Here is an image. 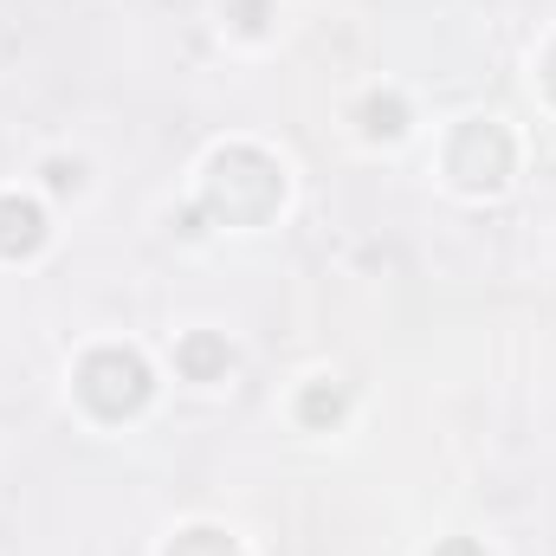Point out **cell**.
<instances>
[{"instance_id":"obj_1","label":"cell","mask_w":556,"mask_h":556,"mask_svg":"<svg viewBox=\"0 0 556 556\" xmlns=\"http://www.w3.org/2000/svg\"><path fill=\"white\" fill-rule=\"evenodd\" d=\"M278 201H285V175H278V162L266 149L233 142V149L214 155L207 188H201V207H207L214 220H227V227H260Z\"/></svg>"},{"instance_id":"obj_2","label":"cell","mask_w":556,"mask_h":556,"mask_svg":"<svg viewBox=\"0 0 556 556\" xmlns=\"http://www.w3.org/2000/svg\"><path fill=\"white\" fill-rule=\"evenodd\" d=\"M149 363H142L137 350H98V356H85V369H78V395H85V408L104 420H124L137 415L142 402H149Z\"/></svg>"},{"instance_id":"obj_3","label":"cell","mask_w":556,"mask_h":556,"mask_svg":"<svg viewBox=\"0 0 556 556\" xmlns=\"http://www.w3.org/2000/svg\"><path fill=\"white\" fill-rule=\"evenodd\" d=\"M446 175L459 188H472V194L505 188V175H511V137H505V124H492V117L459 124V137L446 149Z\"/></svg>"},{"instance_id":"obj_4","label":"cell","mask_w":556,"mask_h":556,"mask_svg":"<svg viewBox=\"0 0 556 556\" xmlns=\"http://www.w3.org/2000/svg\"><path fill=\"white\" fill-rule=\"evenodd\" d=\"M46 247V214L39 201H20V194H0V253L7 260H26Z\"/></svg>"},{"instance_id":"obj_5","label":"cell","mask_w":556,"mask_h":556,"mask_svg":"<svg viewBox=\"0 0 556 556\" xmlns=\"http://www.w3.org/2000/svg\"><path fill=\"white\" fill-rule=\"evenodd\" d=\"M181 376L188 382H214V376H227V363H233V350H227V337H214V330H194L188 343H181Z\"/></svg>"},{"instance_id":"obj_6","label":"cell","mask_w":556,"mask_h":556,"mask_svg":"<svg viewBox=\"0 0 556 556\" xmlns=\"http://www.w3.org/2000/svg\"><path fill=\"white\" fill-rule=\"evenodd\" d=\"M298 415H304V427H337V420H343V389L311 382V389H304V402H298Z\"/></svg>"},{"instance_id":"obj_7","label":"cell","mask_w":556,"mask_h":556,"mask_svg":"<svg viewBox=\"0 0 556 556\" xmlns=\"http://www.w3.org/2000/svg\"><path fill=\"white\" fill-rule=\"evenodd\" d=\"M168 556H240V551H233V538H227V531L194 525V531H181V538L168 544Z\"/></svg>"},{"instance_id":"obj_8","label":"cell","mask_w":556,"mask_h":556,"mask_svg":"<svg viewBox=\"0 0 556 556\" xmlns=\"http://www.w3.org/2000/svg\"><path fill=\"white\" fill-rule=\"evenodd\" d=\"M363 130H369V137H402V130H408V104H402V98H369Z\"/></svg>"},{"instance_id":"obj_9","label":"cell","mask_w":556,"mask_h":556,"mask_svg":"<svg viewBox=\"0 0 556 556\" xmlns=\"http://www.w3.org/2000/svg\"><path fill=\"white\" fill-rule=\"evenodd\" d=\"M46 181H52L59 194H72V188H78V162H46Z\"/></svg>"},{"instance_id":"obj_10","label":"cell","mask_w":556,"mask_h":556,"mask_svg":"<svg viewBox=\"0 0 556 556\" xmlns=\"http://www.w3.org/2000/svg\"><path fill=\"white\" fill-rule=\"evenodd\" d=\"M240 26L260 33V26H266V0H240Z\"/></svg>"},{"instance_id":"obj_11","label":"cell","mask_w":556,"mask_h":556,"mask_svg":"<svg viewBox=\"0 0 556 556\" xmlns=\"http://www.w3.org/2000/svg\"><path fill=\"white\" fill-rule=\"evenodd\" d=\"M433 556H485V551H479L472 538H446V544H440V551H433Z\"/></svg>"},{"instance_id":"obj_12","label":"cell","mask_w":556,"mask_h":556,"mask_svg":"<svg viewBox=\"0 0 556 556\" xmlns=\"http://www.w3.org/2000/svg\"><path fill=\"white\" fill-rule=\"evenodd\" d=\"M551 91H556V52H551Z\"/></svg>"}]
</instances>
